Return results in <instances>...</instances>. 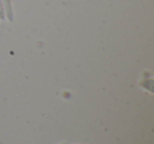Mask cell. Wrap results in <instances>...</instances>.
Wrapping results in <instances>:
<instances>
[{
    "label": "cell",
    "mask_w": 154,
    "mask_h": 144,
    "mask_svg": "<svg viewBox=\"0 0 154 144\" xmlns=\"http://www.w3.org/2000/svg\"><path fill=\"white\" fill-rule=\"evenodd\" d=\"M5 18V9H3V0H0V19L3 20Z\"/></svg>",
    "instance_id": "cell-3"
},
{
    "label": "cell",
    "mask_w": 154,
    "mask_h": 144,
    "mask_svg": "<svg viewBox=\"0 0 154 144\" xmlns=\"http://www.w3.org/2000/svg\"><path fill=\"white\" fill-rule=\"evenodd\" d=\"M60 144H64V143H60Z\"/></svg>",
    "instance_id": "cell-4"
},
{
    "label": "cell",
    "mask_w": 154,
    "mask_h": 144,
    "mask_svg": "<svg viewBox=\"0 0 154 144\" xmlns=\"http://www.w3.org/2000/svg\"><path fill=\"white\" fill-rule=\"evenodd\" d=\"M3 9H5V15L8 17L10 21L13 20V12H12V4L10 0H3Z\"/></svg>",
    "instance_id": "cell-2"
},
{
    "label": "cell",
    "mask_w": 154,
    "mask_h": 144,
    "mask_svg": "<svg viewBox=\"0 0 154 144\" xmlns=\"http://www.w3.org/2000/svg\"><path fill=\"white\" fill-rule=\"evenodd\" d=\"M139 85H140L143 89H146V91H149L150 93H153V79H152V77L141 80Z\"/></svg>",
    "instance_id": "cell-1"
}]
</instances>
